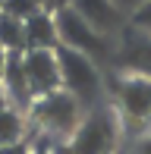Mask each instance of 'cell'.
Listing matches in <instances>:
<instances>
[{
    "mask_svg": "<svg viewBox=\"0 0 151 154\" xmlns=\"http://www.w3.org/2000/svg\"><path fill=\"white\" fill-rule=\"evenodd\" d=\"M3 91H6V101L16 104V110L22 107H32L35 97L29 91V79H25V63H22V54H6V66H3Z\"/></svg>",
    "mask_w": 151,
    "mask_h": 154,
    "instance_id": "cell-9",
    "label": "cell"
},
{
    "mask_svg": "<svg viewBox=\"0 0 151 154\" xmlns=\"http://www.w3.org/2000/svg\"><path fill=\"white\" fill-rule=\"evenodd\" d=\"M51 145H54V142H51ZM32 154H54V151H51V148H47V142H41V145H38V148H35V151H32Z\"/></svg>",
    "mask_w": 151,
    "mask_h": 154,
    "instance_id": "cell-19",
    "label": "cell"
},
{
    "mask_svg": "<svg viewBox=\"0 0 151 154\" xmlns=\"http://www.w3.org/2000/svg\"><path fill=\"white\" fill-rule=\"evenodd\" d=\"M0 47L6 54H25V22L0 13Z\"/></svg>",
    "mask_w": 151,
    "mask_h": 154,
    "instance_id": "cell-11",
    "label": "cell"
},
{
    "mask_svg": "<svg viewBox=\"0 0 151 154\" xmlns=\"http://www.w3.org/2000/svg\"><path fill=\"white\" fill-rule=\"evenodd\" d=\"M32 116L47 135H54L57 142H69L76 135V129L82 126V104L69 91L60 88L47 97H38L32 104Z\"/></svg>",
    "mask_w": 151,
    "mask_h": 154,
    "instance_id": "cell-1",
    "label": "cell"
},
{
    "mask_svg": "<svg viewBox=\"0 0 151 154\" xmlns=\"http://www.w3.org/2000/svg\"><path fill=\"white\" fill-rule=\"evenodd\" d=\"M0 13H3V0H0Z\"/></svg>",
    "mask_w": 151,
    "mask_h": 154,
    "instance_id": "cell-22",
    "label": "cell"
},
{
    "mask_svg": "<svg viewBox=\"0 0 151 154\" xmlns=\"http://www.w3.org/2000/svg\"><path fill=\"white\" fill-rule=\"evenodd\" d=\"M54 22H57V35H60V44H63V47H69V51L88 57L91 63H98V60H101V63L113 60V47L107 44V38H104L101 32H94L82 16H76L69 6L60 10L57 16H54Z\"/></svg>",
    "mask_w": 151,
    "mask_h": 154,
    "instance_id": "cell-2",
    "label": "cell"
},
{
    "mask_svg": "<svg viewBox=\"0 0 151 154\" xmlns=\"http://www.w3.org/2000/svg\"><path fill=\"white\" fill-rule=\"evenodd\" d=\"M22 116H19L16 107H6L0 110V148H6V145H19L22 142Z\"/></svg>",
    "mask_w": 151,
    "mask_h": 154,
    "instance_id": "cell-12",
    "label": "cell"
},
{
    "mask_svg": "<svg viewBox=\"0 0 151 154\" xmlns=\"http://www.w3.org/2000/svg\"><path fill=\"white\" fill-rule=\"evenodd\" d=\"M3 66H6V51L0 47V75H3Z\"/></svg>",
    "mask_w": 151,
    "mask_h": 154,
    "instance_id": "cell-21",
    "label": "cell"
},
{
    "mask_svg": "<svg viewBox=\"0 0 151 154\" xmlns=\"http://www.w3.org/2000/svg\"><path fill=\"white\" fill-rule=\"evenodd\" d=\"M57 63H60V82L82 107H91L101 97V72L88 57L69 51L60 44L57 47Z\"/></svg>",
    "mask_w": 151,
    "mask_h": 154,
    "instance_id": "cell-3",
    "label": "cell"
},
{
    "mask_svg": "<svg viewBox=\"0 0 151 154\" xmlns=\"http://www.w3.org/2000/svg\"><path fill=\"white\" fill-rule=\"evenodd\" d=\"M66 6H69V0H41V10L51 13V16H57V13L66 10Z\"/></svg>",
    "mask_w": 151,
    "mask_h": 154,
    "instance_id": "cell-15",
    "label": "cell"
},
{
    "mask_svg": "<svg viewBox=\"0 0 151 154\" xmlns=\"http://www.w3.org/2000/svg\"><path fill=\"white\" fill-rule=\"evenodd\" d=\"M57 47H60V35L51 13L41 10L32 19H25V51H57Z\"/></svg>",
    "mask_w": 151,
    "mask_h": 154,
    "instance_id": "cell-10",
    "label": "cell"
},
{
    "mask_svg": "<svg viewBox=\"0 0 151 154\" xmlns=\"http://www.w3.org/2000/svg\"><path fill=\"white\" fill-rule=\"evenodd\" d=\"M69 10L76 16H82L94 32L104 35V38L110 32L123 29V13L116 10L110 0H69Z\"/></svg>",
    "mask_w": 151,
    "mask_h": 154,
    "instance_id": "cell-8",
    "label": "cell"
},
{
    "mask_svg": "<svg viewBox=\"0 0 151 154\" xmlns=\"http://www.w3.org/2000/svg\"><path fill=\"white\" fill-rule=\"evenodd\" d=\"M25 63V79H29V91L32 97H47L63 88L60 82V63H57V51H25L22 54Z\"/></svg>",
    "mask_w": 151,
    "mask_h": 154,
    "instance_id": "cell-6",
    "label": "cell"
},
{
    "mask_svg": "<svg viewBox=\"0 0 151 154\" xmlns=\"http://www.w3.org/2000/svg\"><path fill=\"white\" fill-rule=\"evenodd\" d=\"M35 13H41V0H3V16H13L19 22L32 19Z\"/></svg>",
    "mask_w": 151,
    "mask_h": 154,
    "instance_id": "cell-13",
    "label": "cell"
},
{
    "mask_svg": "<svg viewBox=\"0 0 151 154\" xmlns=\"http://www.w3.org/2000/svg\"><path fill=\"white\" fill-rule=\"evenodd\" d=\"M113 120L107 113H91L85 123L76 129V135L69 142H54L51 151L54 154H110L113 151Z\"/></svg>",
    "mask_w": 151,
    "mask_h": 154,
    "instance_id": "cell-5",
    "label": "cell"
},
{
    "mask_svg": "<svg viewBox=\"0 0 151 154\" xmlns=\"http://www.w3.org/2000/svg\"><path fill=\"white\" fill-rule=\"evenodd\" d=\"M132 154H151V135H142L139 142L132 145Z\"/></svg>",
    "mask_w": 151,
    "mask_h": 154,
    "instance_id": "cell-17",
    "label": "cell"
},
{
    "mask_svg": "<svg viewBox=\"0 0 151 154\" xmlns=\"http://www.w3.org/2000/svg\"><path fill=\"white\" fill-rule=\"evenodd\" d=\"M129 25H132V29H139V32H148V35H151V0L142 6V10H135V13H132Z\"/></svg>",
    "mask_w": 151,
    "mask_h": 154,
    "instance_id": "cell-14",
    "label": "cell"
},
{
    "mask_svg": "<svg viewBox=\"0 0 151 154\" xmlns=\"http://www.w3.org/2000/svg\"><path fill=\"white\" fill-rule=\"evenodd\" d=\"M113 94L129 129L132 132L148 129L151 126V79L120 75V79H113Z\"/></svg>",
    "mask_w": 151,
    "mask_h": 154,
    "instance_id": "cell-4",
    "label": "cell"
},
{
    "mask_svg": "<svg viewBox=\"0 0 151 154\" xmlns=\"http://www.w3.org/2000/svg\"><path fill=\"white\" fill-rule=\"evenodd\" d=\"M113 63L123 69V72H129V75L151 79V35L126 25L123 44H120V51L113 54Z\"/></svg>",
    "mask_w": 151,
    "mask_h": 154,
    "instance_id": "cell-7",
    "label": "cell"
},
{
    "mask_svg": "<svg viewBox=\"0 0 151 154\" xmlns=\"http://www.w3.org/2000/svg\"><path fill=\"white\" fill-rule=\"evenodd\" d=\"M0 154H32V148L25 142H19V145H6V148H0Z\"/></svg>",
    "mask_w": 151,
    "mask_h": 154,
    "instance_id": "cell-18",
    "label": "cell"
},
{
    "mask_svg": "<svg viewBox=\"0 0 151 154\" xmlns=\"http://www.w3.org/2000/svg\"><path fill=\"white\" fill-rule=\"evenodd\" d=\"M0 110H6V91H3V82H0Z\"/></svg>",
    "mask_w": 151,
    "mask_h": 154,
    "instance_id": "cell-20",
    "label": "cell"
},
{
    "mask_svg": "<svg viewBox=\"0 0 151 154\" xmlns=\"http://www.w3.org/2000/svg\"><path fill=\"white\" fill-rule=\"evenodd\" d=\"M110 3L116 6V10H132V13H135V10H142L148 0H110Z\"/></svg>",
    "mask_w": 151,
    "mask_h": 154,
    "instance_id": "cell-16",
    "label": "cell"
}]
</instances>
